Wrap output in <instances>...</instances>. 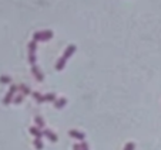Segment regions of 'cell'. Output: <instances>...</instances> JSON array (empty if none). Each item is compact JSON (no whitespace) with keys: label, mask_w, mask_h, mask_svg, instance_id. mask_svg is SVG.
Wrapping results in <instances>:
<instances>
[{"label":"cell","mask_w":161,"mask_h":150,"mask_svg":"<svg viewBox=\"0 0 161 150\" xmlns=\"http://www.w3.org/2000/svg\"><path fill=\"white\" fill-rule=\"evenodd\" d=\"M124 150H136V145H134L133 142L127 143V145L124 146Z\"/></svg>","instance_id":"17"},{"label":"cell","mask_w":161,"mask_h":150,"mask_svg":"<svg viewBox=\"0 0 161 150\" xmlns=\"http://www.w3.org/2000/svg\"><path fill=\"white\" fill-rule=\"evenodd\" d=\"M74 51H76V45L74 44H71V45H69V47H67L66 48V51H64V54H63V60L66 61L67 62V60H69V58L71 57V55H73V54H74Z\"/></svg>","instance_id":"7"},{"label":"cell","mask_w":161,"mask_h":150,"mask_svg":"<svg viewBox=\"0 0 161 150\" xmlns=\"http://www.w3.org/2000/svg\"><path fill=\"white\" fill-rule=\"evenodd\" d=\"M80 147H81V150H90V149H88V145H87L86 142H81V143H80Z\"/></svg>","instance_id":"18"},{"label":"cell","mask_w":161,"mask_h":150,"mask_svg":"<svg viewBox=\"0 0 161 150\" xmlns=\"http://www.w3.org/2000/svg\"><path fill=\"white\" fill-rule=\"evenodd\" d=\"M32 74H33L34 78H36L39 82H41L44 79V75H43V72L40 71V68H39L37 65H32Z\"/></svg>","instance_id":"5"},{"label":"cell","mask_w":161,"mask_h":150,"mask_svg":"<svg viewBox=\"0 0 161 150\" xmlns=\"http://www.w3.org/2000/svg\"><path fill=\"white\" fill-rule=\"evenodd\" d=\"M69 136L77 139V140H80V142H83V140L86 139V134L83 133V132H80V130H76V129H71L70 132H69Z\"/></svg>","instance_id":"6"},{"label":"cell","mask_w":161,"mask_h":150,"mask_svg":"<svg viewBox=\"0 0 161 150\" xmlns=\"http://www.w3.org/2000/svg\"><path fill=\"white\" fill-rule=\"evenodd\" d=\"M36 50H37V43L36 41H30L29 43V62L32 65H36Z\"/></svg>","instance_id":"2"},{"label":"cell","mask_w":161,"mask_h":150,"mask_svg":"<svg viewBox=\"0 0 161 150\" xmlns=\"http://www.w3.org/2000/svg\"><path fill=\"white\" fill-rule=\"evenodd\" d=\"M32 96L37 101V103H43V102H46L44 101V95H41L40 92H37V91H34V92H32Z\"/></svg>","instance_id":"10"},{"label":"cell","mask_w":161,"mask_h":150,"mask_svg":"<svg viewBox=\"0 0 161 150\" xmlns=\"http://www.w3.org/2000/svg\"><path fill=\"white\" fill-rule=\"evenodd\" d=\"M43 136H46L50 142H53V143H56L58 140V136L54 133L53 130H50V129H44V130H43Z\"/></svg>","instance_id":"4"},{"label":"cell","mask_w":161,"mask_h":150,"mask_svg":"<svg viewBox=\"0 0 161 150\" xmlns=\"http://www.w3.org/2000/svg\"><path fill=\"white\" fill-rule=\"evenodd\" d=\"M19 89H20V92L23 93V95H30L32 93V91H30V88L27 85H24V84H21V85H19Z\"/></svg>","instance_id":"13"},{"label":"cell","mask_w":161,"mask_h":150,"mask_svg":"<svg viewBox=\"0 0 161 150\" xmlns=\"http://www.w3.org/2000/svg\"><path fill=\"white\" fill-rule=\"evenodd\" d=\"M0 82H2V84H10V82H12V78L7 77V75H3V77H0Z\"/></svg>","instance_id":"16"},{"label":"cell","mask_w":161,"mask_h":150,"mask_svg":"<svg viewBox=\"0 0 161 150\" xmlns=\"http://www.w3.org/2000/svg\"><path fill=\"white\" fill-rule=\"evenodd\" d=\"M66 103H67L66 98H58L57 101L54 102V108H56V109H62V108H64V106H66Z\"/></svg>","instance_id":"9"},{"label":"cell","mask_w":161,"mask_h":150,"mask_svg":"<svg viewBox=\"0 0 161 150\" xmlns=\"http://www.w3.org/2000/svg\"><path fill=\"white\" fill-rule=\"evenodd\" d=\"M44 101L46 102H56V101H57V96H56V93H53V92L46 93V95H44Z\"/></svg>","instance_id":"12"},{"label":"cell","mask_w":161,"mask_h":150,"mask_svg":"<svg viewBox=\"0 0 161 150\" xmlns=\"http://www.w3.org/2000/svg\"><path fill=\"white\" fill-rule=\"evenodd\" d=\"M17 89H19V86H16V85L10 86V89H9V92L6 93V96H4V99H3L4 105H9V103L12 102V99H14V95H16V91Z\"/></svg>","instance_id":"3"},{"label":"cell","mask_w":161,"mask_h":150,"mask_svg":"<svg viewBox=\"0 0 161 150\" xmlns=\"http://www.w3.org/2000/svg\"><path fill=\"white\" fill-rule=\"evenodd\" d=\"M34 147L37 150H41L43 147H44V145H43V142H41V139H34V142H33Z\"/></svg>","instance_id":"14"},{"label":"cell","mask_w":161,"mask_h":150,"mask_svg":"<svg viewBox=\"0 0 161 150\" xmlns=\"http://www.w3.org/2000/svg\"><path fill=\"white\" fill-rule=\"evenodd\" d=\"M29 132L34 136V139H41L43 138V130L40 129V127H37V126H32L29 129Z\"/></svg>","instance_id":"8"},{"label":"cell","mask_w":161,"mask_h":150,"mask_svg":"<svg viewBox=\"0 0 161 150\" xmlns=\"http://www.w3.org/2000/svg\"><path fill=\"white\" fill-rule=\"evenodd\" d=\"M73 150H81V147H80V143H76L74 146H73Z\"/></svg>","instance_id":"19"},{"label":"cell","mask_w":161,"mask_h":150,"mask_svg":"<svg viewBox=\"0 0 161 150\" xmlns=\"http://www.w3.org/2000/svg\"><path fill=\"white\" fill-rule=\"evenodd\" d=\"M23 99H24V95H23V93H20V95H17V96H14L13 102H14L16 105H19V103H21V102H23Z\"/></svg>","instance_id":"15"},{"label":"cell","mask_w":161,"mask_h":150,"mask_svg":"<svg viewBox=\"0 0 161 150\" xmlns=\"http://www.w3.org/2000/svg\"><path fill=\"white\" fill-rule=\"evenodd\" d=\"M50 38H53V31L51 30H46V31H39L33 34V41H49Z\"/></svg>","instance_id":"1"},{"label":"cell","mask_w":161,"mask_h":150,"mask_svg":"<svg viewBox=\"0 0 161 150\" xmlns=\"http://www.w3.org/2000/svg\"><path fill=\"white\" fill-rule=\"evenodd\" d=\"M34 123H36V126L40 127V129L46 127V122H44V119L41 118V116H34Z\"/></svg>","instance_id":"11"}]
</instances>
